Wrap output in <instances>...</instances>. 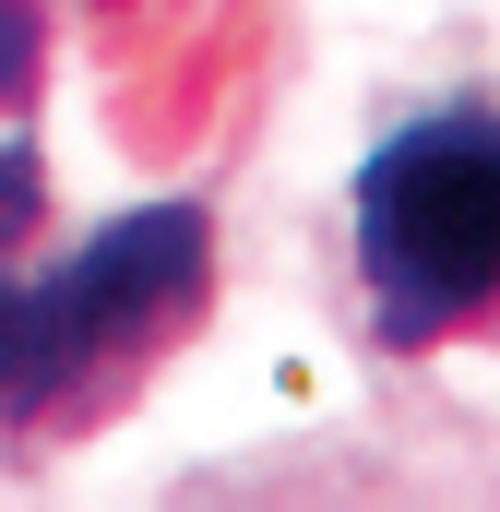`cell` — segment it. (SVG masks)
<instances>
[{
    "label": "cell",
    "mask_w": 500,
    "mask_h": 512,
    "mask_svg": "<svg viewBox=\"0 0 500 512\" xmlns=\"http://www.w3.org/2000/svg\"><path fill=\"white\" fill-rule=\"evenodd\" d=\"M36 215H48L36 143H24V131H0V274H12V251H24V239H36Z\"/></svg>",
    "instance_id": "cell-3"
},
{
    "label": "cell",
    "mask_w": 500,
    "mask_h": 512,
    "mask_svg": "<svg viewBox=\"0 0 500 512\" xmlns=\"http://www.w3.org/2000/svg\"><path fill=\"white\" fill-rule=\"evenodd\" d=\"M36 96V0H0V108Z\"/></svg>",
    "instance_id": "cell-4"
},
{
    "label": "cell",
    "mask_w": 500,
    "mask_h": 512,
    "mask_svg": "<svg viewBox=\"0 0 500 512\" xmlns=\"http://www.w3.org/2000/svg\"><path fill=\"white\" fill-rule=\"evenodd\" d=\"M358 298L381 346L500 322V96L405 120L358 167Z\"/></svg>",
    "instance_id": "cell-1"
},
{
    "label": "cell",
    "mask_w": 500,
    "mask_h": 512,
    "mask_svg": "<svg viewBox=\"0 0 500 512\" xmlns=\"http://www.w3.org/2000/svg\"><path fill=\"white\" fill-rule=\"evenodd\" d=\"M203 298V215L155 203L108 227L96 251H72L48 286L0 274V417H48V405H96L131 358H155Z\"/></svg>",
    "instance_id": "cell-2"
}]
</instances>
